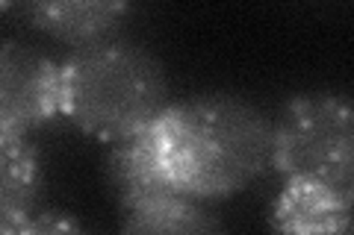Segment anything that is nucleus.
I'll use <instances>...</instances> for the list:
<instances>
[{"instance_id":"obj_10","label":"nucleus","mask_w":354,"mask_h":235,"mask_svg":"<svg viewBox=\"0 0 354 235\" xmlns=\"http://www.w3.org/2000/svg\"><path fill=\"white\" fill-rule=\"evenodd\" d=\"M6 235H88L80 223L62 215H32L27 223H21L18 229Z\"/></svg>"},{"instance_id":"obj_5","label":"nucleus","mask_w":354,"mask_h":235,"mask_svg":"<svg viewBox=\"0 0 354 235\" xmlns=\"http://www.w3.org/2000/svg\"><path fill=\"white\" fill-rule=\"evenodd\" d=\"M272 227L278 235H351V194L316 180H286Z\"/></svg>"},{"instance_id":"obj_7","label":"nucleus","mask_w":354,"mask_h":235,"mask_svg":"<svg viewBox=\"0 0 354 235\" xmlns=\"http://www.w3.org/2000/svg\"><path fill=\"white\" fill-rule=\"evenodd\" d=\"M127 12L130 6L115 0H44L24 6L32 27L71 44L74 50L113 39Z\"/></svg>"},{"instance_id":"obj_1","label":"nucleus","mask_w":354,"mask_h":235,"mask_svg":"<svg viewBox=\"0 0 354 235\" xmlns=\"http://www.w3.org/2000/svg\"><path fill=\"white\" fill-rule=\"evenodd\" d=\"M151 136L162 171L180 197L236 194L272 165V121L236 94L169 103L151 124Z\"/></svg>"},{"instance_id":"obj_6","label":"nucleus","mask_w":354,"mask_h":235,"mask_svg":"<svg viewBox=\"0 0 354 235\" xmlns=\"http://www.w3.org/2000/svg\"><path fill=\"white\" fill-rule=\"evenodd\" d=\"M106 174H109L113 192L127 209L145 206L165 197H180L162 171L151 127L136 132V136L113 141V150L106 156Z\"/></svg>"},{"instance_id":"obj_2","label":"nucleus","mask_w":354,"mask_h":235,"mask_svg":"<svg viewBox=\"0 0 354 235\" xmlns=\"http://www.w3.org/2000/svg\"><path fill=\"white\" fill-rule=\"evenodd\" d=\"M62 115L104 141L136 136L169 106V80L148 48L104 39L77 48L59 65Z\"/></svg>"},{"instance_id":"obj_8","label":"nucleus","mask_w":354,"mask_h":235,"mask_svg":"<svg viewBox=\"0 0 354 235\" xmlns=\"http://www.w3.org/2000/svg\"><path fill=\"white\" fill-rule=\"evenodd\" d=\"M39 153L15 132L0 130V235L18 229L32 218L39 200Z\"/></svg>"},{"instance_id":"obj_11","label":"nucleus","mask_w":354,"mask_h":235,"mask_svg":"<svg viewBox=\"0 0 354 235\" xmlns=\"http://www.w3.org/2000/svg\"><path fill=\"white\" fill-rule=\"evenodd\" d=\"M3 9H6V3H0V12H3Z\"/></svg>"},{"instance_id":"obj_4","label":"nucleus","mask_w":354,"mask_h":235,"mask_svg":"<svg viewBox=\"0 0 354 235\" xmlns=\"http://www.w3.org/2000/svg\"><path fill=\"white\" fill-rule=\"evenodd\" d=\"M59 65L24 41H0V130L27 136L59 115Z\"/></svg>"},{"instance_id":"obj_3","label":"nucleus","mask_w":354,"mask_h":235,"mask_svg":"<svg viewBox=\"0 0 354 235\" xmlns=\"http://www.w3.org/2000/svg\"><path fill=\"white\" fill-rule=\"evenodd\" d=\"M272 165L286 180H316L351 194L354 132L346 94H298L272 124Z\"/></svg>"},{"instance_id":"obj_9","label":"nucleus","mask_w":354,"mask_h":235,"mask_svg":"<svg viewBox=\"0 0 354 235\" xmlns=\"http://www.w3.org/2000/svg\"><path fill=\"white\" fill-rule=\"evenodd\" d=\"M121 235H227L213 212L192 197H165L127 209Z\"/></svg>"}]
</instances>
